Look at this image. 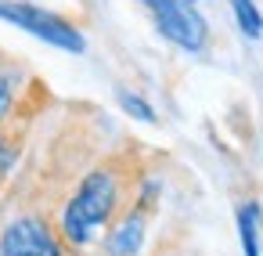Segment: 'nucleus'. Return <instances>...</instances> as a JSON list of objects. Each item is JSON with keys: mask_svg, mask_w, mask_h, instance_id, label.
<instances>
[{"mask_svg": "<svg viewBox=\"0 0 263 256\" xmlns=\"http://www.w3.org/2000/svg\"><path fill=\"white\" fill-rule=\"evenodd\" d=\"M141 177H130V166L123 159H108L101 166H94L90 173H83V180L76 184V191L69 195L65 209H62V220H58V234L65 245H90L98 238V231H105L119 206H123V195L130 184H137Z\"/></svg>", "mask_w": 263, "mask_h": 256, "instance_id": "1", "label": "nucleus"}, {"mask_svg": "<svg viewBox=\"0 0 263 256\" xmlns=\"http://www.w3.org/2000/svg\"><path fill=\"white\" fill-rule=\"evenodd\" d=\"M0 19L11 22V26H18V29H26V33H33L36 40H44V44H51V47L69 51V54H83V51H87V40H83V33H80L72 22H65L62 15L44 11V8H36V4L0 0Z\"/></svg>", "mask_w": 263, "mask_h": 256, "instance_id": "2", "label": "nucleus"}, {"mask_svg": "<svg viewBox=\"0 0 263 256\" xmlns=\"http://www.w3.org/2000/svg\"><path fill=\"white\" fill-rule=\"evenodd\" d=\"M141 4L152 11L155 29H159L170 44H177L180 51H191V54L205 51V44H209V26H205V19L195 11V4H187V0H141Z\"/></svg>", "mask_w": 263, "mask_h": 256, "instance_id": "3", "label": "nucleus"}, {"mask_svg": "<svg viewBox=\"0 0 263 256\" xmlns=\"http://www.w3.org/2000/svg\"><path fill=\"white\" fill-rule=\"evenodd\" d=\"M0 256H65V242L51 227V220L26 213L4 227V234H0Z\"/></svg>", "mask_w": 263, "mask_h": 256, "instance_id": "4", "label": "nucleus"}, {"mask_svg": "<svg viewBox=\"0 0 263 256\" xmlns=\"http://www.w3.org/2000/svg\"><path fill=\"white\" fill-rule=\"evenodd\" d=\"M148 209H141L137 202L108 224V234H105V256H137L144 249V234H148Z\"/></svg>", "mask_w": 263, "mask_h": 256, "instance_id": "5", "label": "nucleus"}, {"mask_svg": "<svg viewBox=\"0 0 263 256\" xmlns=\"http://www.w3.org/2000/svg\"><path fill=\"white\" fill-rule=\"evenodd\" d=\"M259 224H263V209L259 202H245L238 206V238H241V252L245 256H263L259 252Z\"/></svg>", "mask_w": 263, "mask_h": 256, "instance_id": "6", "label": "nucleus"}, {"mask_svg": "<svg viewBox=\"0 0 263 256\" xmlns=\"http://www.w3.org/2000/svg\"><path fill=\"white\" fill-rule=\"evenodd\" d=\"M15 105H18V76L11 72L8 58H0V123L15 116Z\"/></svg>", "mask_w": 263, "mask_h": 256, "instance_id": "7", "label": "nucleus"}, {"mask_svg": "<svg viewBox=\"0 0 263 256\" xmlns=\"http://www.w3.org/2000/svg\"><path fill=\"white\" fill-rule=\"evenodd\" d=\"M234 8V19H238V29L249 36V40H259L263 36V15L256 8V0H231Z\"/></svg>", "mask_w": 263, "mask_h": 256, "instance_id": "8", "label": "nucleus"}, {"mask_svg": "<svg viewBox=\"0 0 263 256\" xmlns=\"http://www.w3.org/2000/svg\"><path fill=\"white\" fill-rule=\"evenodd\" d=\"M116 101L123 105V112H126V116H134V119H141V123H155V119H159V116H155V108H152L141 94H130V90H123V87H119V90H116Z\"/></svg>", "mask_w": 263, "mask_h": 256, "instance_id": "9", "label": "nucleus"}, {"mask_svg": "<svg viewBox=\"0 0 263 256\" xmlns=\"http://www.w3.org/2000/svg\"><path fill=\"white\" fill-rule=\"evenodd\" d=\"M15 159H18V141L0 126V184H4L8 173L15 170Z\"/></svg>", "mask_w": 263, "mask_h": 256, "instance_id": "10", "label": "nucleus"}, {"mask_svg": "<svg viewBox=\"0 0 263 256\" xmlns=\"http://www.w3.org/2000/svg\"><path fill=\"white\" fill-rule=\"evenodd\" d=\"M187 4H195V0H187Z\"/></svg>", "mask_w": 263, "mask_h": 256, "instance_id": "11", "label": "nucleus"}]
</instances>
